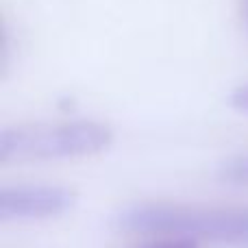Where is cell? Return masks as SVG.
<instances>
[{
  "label": "cell",
  "mask_w": 248,
  "mask_h": 248,
  "mask_svg": "<svg viewBox=\"0 0 248 248\" xmlns=\"http://www.w3.org/2000/svg\"><path fill=\"white\" fill-rule=\"evenodd\" d=\"M118 227L141 235L248 248V207H189L166 202L133 205L118 214Z\"/></svg>",
  "instance_id": "obj_1"
},
{
  "label": "cell",
  "mask_w": 248,
  "mask_h": 248,
  "mask_svg": "<svg viewBox=\"0 0 248 248\" xmlns=\"http://www.w3.org/2000/svg\"><path fill=\"white\" fill-rule=\"evenodd\" d=\"M113 131L96 120H70L55 124H22L0 133V161H61L92 157L107 150Z\"/></svg>",
  "instance_id": "obj_2"
},
{
  "label": "cell",
  "mask_w": 248,
  "mask_h": 248,
  "mask_svg": "<svg viewBox=\"0 0 248 248\" xmlns=\"http://www.w3.org/2000/svg\"><path fill=\"white\" fill-rule=\"evenodd\" d=\"M74 205V192L61 185H11L0 189L2 222L57 218Z\"/></svg>",
  "instance_id": "obj_3"
},
{
  "label": "cell",
  "mask_w": 248,
  "mask_h": 248,
  "mask_svg": "<svg viewBox=\"0 0 248 248\" xmlns=\"http://www.w3.org/2000/svg\"><path fill=\"white\" fill-rule=\"evenodd\" d=\"M218 176L224 181V183L248 187V153L224 159V161L220 163Z\"/></svg>",
  "instance_id": "obj_4"
},
{
  "label": "cell",
  "mask_w": 248,
  "mask_h": 248,
  "mask_svg": "<svg viewBox=\"0 0 248 248\" xmlns=\"http://www.w3.org/2000/svg\"><path fill=\"white\" fill-rule=\"evenodd\" d=\"M229 103H231L233 109H237L240 113H246L248 116V83H244V85H240V87L233 90Z\"/></svg>",
  "instance_id": "obj_5"
},
{
  "label": "cell",
  "mask_w": 248,
  "mask_h": 248,
  "mask_svg": "<svg viewBox=\"0 0 248 248\" xmlns=\"http://www.w3.org/2000/svg\"><path fill=\"white\" fill-rule=\"evenodd\" d=\"M144 248H201L198 242L192 240H181V237H161V242H155Z\"/></svg>",
  "instance_id": "obj_6"
},
{
  "label": "cell",
  "mask_w": 248,
  "mask_h": 248,
  "mask_svg": "<svg viewBox=\"0 0 248 248\" xmlns=\"http://www.w3.org/2000/svg\"><path fill=\"white\" fill-rule=\"evenodd\" d=\"M242 17H244V26L248 31V0H242Z\"/></svg>",
  "instance_id": "obj_7"
}]
</instances>
